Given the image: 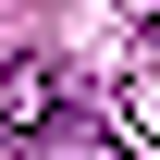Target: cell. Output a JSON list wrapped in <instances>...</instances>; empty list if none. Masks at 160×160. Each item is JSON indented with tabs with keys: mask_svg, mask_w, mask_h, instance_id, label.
<instances>
[{
	"mask_svg": "<svg viewBox=\"0 0 160 160\" xmlns=\"http://www.w3.org/2000/svg\"><path fill=\"white\" fill-rule=\"evenodd\" d=\"M0 136H25V148L62 136V62H12L0 74Z\"/></svg>",
	"mask_w": 160,
	"mask_h": 160,
	"instance_id": "cell-1",
	"label": "cell"
},
{
	"mask_svg": "<svg viewBox=\"0 0 160 160\" xmlns=\"http://www.w3.org/2000/svg\"><path fill=\"white\" fill-rule=\"evenodd\" d=\"M37 160H123V148H111V136H86V123H62V136H49Z\"/></svg>",
	"mask_w": 160,
	"mask_h": 160,
	"instance_id": "cell-2",
	"label": "cell"
},
{
	"mask_svg": "<svg viewBox=\"0 0 160 160\" xmlns=\"http://www.w3.org/2000/svg\"><path fill=\"white\" fill-rule=\"evenodd\" d=\"M148 37H160V0H148Z\"/></svg>",
	"mask_w": 160,
	"mask_h": 160,
	"instance_id": "cell-3",
	"label": "cell"
}]
</instances>
